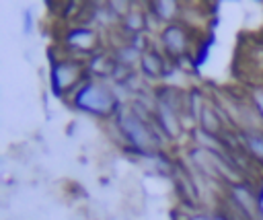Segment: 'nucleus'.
I'll list each match as a JSON object with an SVG mask.
<instances>
[{"label":"nucleus","instance_id":"obj_1","mask_svg":"<svg viewBox=\"0 0 263 220\" xmlns=\"http://www.w3.org/2000/svg\"><path fill=\"white\" fill-rule=\"evenodd\" d=\"M113 105H115L113 95L103 84H95V82L86 84L76 95V107L95 115H107L113 109Z\"/></svg>","mask_w":263,"mask_h":220},{"label":"nucleus","instance_id":"obj_2","mask_svg":"<svg viewBox=\"0 0 263 220\" xmlns=\"http://www.w3.org/2000/svg\"><path fill=\"white\" fill-rule=\"evenodd\" d=\"M119 127H121V132H123V136L129 140L132 146H136L138 150L150 148L154 136L150 134V130L146 127V123H144L134 111L119 115Z\"/></svg>","mask_w":263,"mask_h":220},{"label":"nucleus","instance_id":"obj_3","mask_svg":"<svg viewBox=\"0 0 263 220\" xmlns=\"http://www.w3.org/2000/svg\"><path fill=\"white\" fill-rule=\"evenodd\" d=\"M230 195H232L234 204L242 210V214H245L249 220H257V218H259L261 204L257 201L255 193H253L245 183H234V185L230 187Z\"/></svg>","mask_w":263,"mask_h":220},{"label":"nucleus","instance_id":"obj_4","mask_svg":"<svg viewBox=\"0 0 263 220\" xmlns=\"http://www.w3.org/2000/svg\"><path fill=\"white\" fill-rule=\"evenodd\" d=\"M162 43L164 47L173 53V56H179L185 51L187 47V33L179 27V25H168L164 31H162Z\"/></svg>","mask_w":263,"mask_h":220},{"label":"nucleus","instance_id":"obj_5","mask_svg":"<svg viewBox=\"0 0 263 220\" xmlns=\"http://www.w3.org/2000/svg\"><path fill=\"white\" fill-rule=\"evenodd\" d=\"M76 76H78V66L72 64V62H60L51 70V80H53L55 90H62L64 86H70L76 80Z\"/></svg>","mask_w":263,"mask_h":220},{"label":"nucleus","instance_id":"obj_6","mask_svg":"<svg viewBox=\"0 0 263 220\" xmlns=\"http://www.w3.org/2000/svg\"><path fill=\"white\" fill-rule=\"evenodd\" d=\"M158 119H160L162 130H164L171 138H177V136H179L181 123H179V119H177V111H173V109L166 107L164 103H158Z\"/></svg>","mask_w":263,"mask_h":220},{"label":"nucleus","instance_id":"obj_7","mask_svg":"<svg viewBox=\"0 0 263 220\" xmlns=\"http://www.w3.org/2000/svg\"><path fill=\"white\" fill-rule=\"evenodd\" d=\"M142 66H144L146 74L156 76V74L162 72V58L154 51H146V53H142Z\"/></svg>","mask_w":263,"mask_h":220},{"label":"nucleus","instance_id":"obj_8","mask_svg":"<svg viewBox=\"0 0 263 220\" xmlns=\"http://www.w3.org/2000/svg\"><path fill=\"white\" fill-rule=\"evenodd\" d=\"M154 10H156V14L162 21H168L177 12V2H173V0H168V2H154Z\"/></svg>","mask_w":263,"mask_h":220},{"label":"nucleus","instance_id":"obj_9","mask_svg":"<svg viewBox=\"0 0 263 220\" xmlns=\"http://www.w3.org/2000/svg\"><path fill=\"white\" fill-rule=\"evenodd\" d=\"M68 41H70L72 45H86V43L92 41V33H90L88 29H78V31H72V33L68 35Z\"/></svg>","mask_w":263,"mask_h":220},{"label":"nucleus","instance_id":"obj_10","mask_svg":"<svg viewBox=\"0 0 263 220\" xmlns=\"http://www.w3.org/2000/svg\"><path fill=\"white\" fill-rule=\"evenodd\" d=\"M247 144L251 152H255L259 158H263V134H247Z\"/></svg>","mask_w":263,"mask_h":220},{"label":"nucleus","instance_id":"obj_11","mask_svg":"<svg viewBox=\"0 0 263 220\" xmlns=\"http://www.w3.org/2000/svg\"><path fill=\"white\" fill-rule=\"evenodd\" d=\"M23 19H25V21H23V33H25V35H29V33H31V29H33L31 10H25V12H23Z\"/></svg>","mask_w":263,"mask_h":220},{"label":"nucleus","instance_id":"obj_12","mask_svg":"<svg viewBox=\"0 0 263 220\" xmlns=\"http://www.w3.org/2000/svg\"><path fill=\"white\" fill-rule=\"evenodd\" d=\"M253 101H255V107L259 109V113H261V117H263V88L255 90V97H253Z\"/></svg>","mask_w":263,"mask_h":220},{"label":"nucleus","instance_id":"obj_13","mask_svg":"<svg viewBox=\"0 0 263 220\" xmlns=\"http://www.w3.org/2000/svg\"><path fill=\"white\" fill-rule=\"evenodd\" d=\"M191 220H214V216H193Z\"/></svg>","mask_w":263,"mask_h":220},{"label":"nucleus","instance_id":"obj_14","mask_svg":"<svg viewBox=\"0 0 263 220\" xmlns=\"http://www.w3.org/2000/svg\"><path fill=\"white\" fill-rule=\"evenodd\" d=\"M214 220H226V218H222V216H214Z\"/></svg>","mask_w":263,"mask_h":220}]
</instances>
